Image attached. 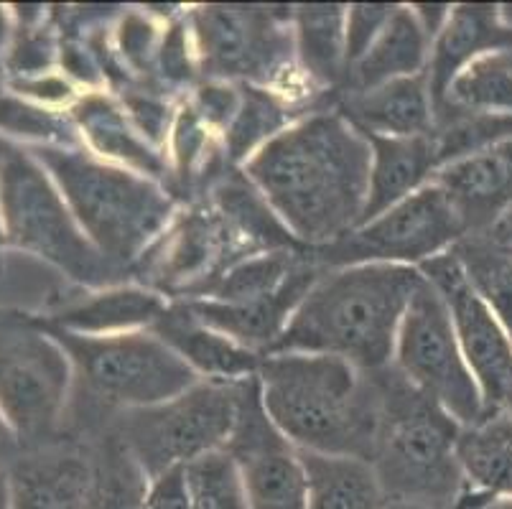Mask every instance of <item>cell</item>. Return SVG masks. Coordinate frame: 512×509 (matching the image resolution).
I'll use <instances>...</instances> for the list:
<instances>
[{
    "instance_id": "obj_20",
    "label": "cell",
    "mask_w": 512,
    "mask_h": 509,
    "mask_svg": "<svg viewBox=\"0 0 512 509\" xmlns=\"http://www.w3.org/2000/svg\"><path fill=\"white\" fill-rule=\"evenodd\" d=\"M495 49H512V31L502 26L497 6H451L449 21L431 46L426 69L434 110L444 102L456 74L477 56Z\"/></svg>"
},
{
    "instance_id": "obj_36",
    "label": "cell",
    "mask_w": 512,
    "mask_h": 509,
    "mask_svg": "<svg viewBox=\"0 0 512 509\" xmlns=\"http://www.w3.org/2000/svg\"><path fill=\"white\" fill-rule=\"evenodd\" d=\"M13 448H16V433L0 418V456H11Z\"/></svg>"
},
{
    "instance_id": "obj_16",
    "label": "cell",
    "mask_w": 512,
    "mask_h": 509,
    "mask_svg": "<svg viewBox=\"0 0 512 509\" xmlns=\"http://www.w3.org/2000/svg\"><path fill=\"white\" fill-rule=\"evenodd\" d=\"M13 509H87L92 487V448L46 443L13 461Z\"/></svg>"
},
{
    "instance_id": "obj_19",
    "label": "cell",
    "mask_w": 512,
    "mask_h": 509,
    "mask_svg": "<svg viewBox=\"0 0 512 509\" xmlns=\"http://www.w3.org/2000/svg\"><path fill=\"white\" fill-rule=\"evenodd\" d=\"M151 331L161 342L169 344L202 380L242 382L258 375L263 364V354L242 347L222 331L194 319L179 301H171L166 314L153 324Z\"/></svg>"
},
{
    "instance_id": "obj_17",
    "label": "cell",
    "mask_w": 512,
    "mask_h": 509,
    "mask_svg": "<svg viewBox=\"0 0 512 509\" xmlns=\"http://www.w3.org/2000/svg\"><path fill=\"white\" fill-rule=\"evenodd\" d=\"M72 123L82 146L87 143V151L95 153L97 158L130 168V171L148 176L169 189V158L138 133L128 112L115 97L105 95V92H90V95L79 97L77 105L72 107Z\"/></svg>"
},
{
    "instance_id": "obj_1",
    "label": "cell",
    "mask_w": 512,
    "mask_h": 509,
    "mask_svg": "<svg viewBox=\"0 0 512 509\" xmlns=\"http://www.w3.org/2000/svg\"><path fill=\"white\" fill-rule=\"evenodd\" d=\"M370 163L367 135L327 105L288 125L240 168L296 242L316 250L362 222Z\"/></svg>"
},
{
    "instance_id": "obj_9",
    "label": "cell",
    "mask_w": 512,
    "mask_h": 509,
    "mask_svg": "<svg viewBox=\"0 0 512 509\" xmlns=\"http://www.w3.org/2000/svg\"><path fill=\"white\" fill-rule=\"evenodd\" d=\"M240 382L199 380L166 403L125 410L107 431L115 433L148 479L225 451L237 418Z\"/></svg>"
},
{
    "instance_id": "obj_3",
    "label": "cell",
    "mask_w": 512,
    "mask_h": 509,
    "mask_svg": "<svg viewBox=\"0 0 512 509\" xmlns=\"http://www.w3.org/2000/svg\"><path fill=\"white\" fill-rule=\"evenodd\" d=\"M421 283V270L411 265L321 270L271 354H332L365 372L385 370L393 364L400 321Z\"/></svg>"
},
{
    "instance_id": "obj_8",
    "label": "cell",
    "mask_w": 512,
    "mask_h": 509,
    "mask_svg": "<svg viewBox=\"0 0 512 509\" xmlns=\"http://www.w3.org/2000/svg\"><path fill=\"white\" fill-rule=\"evenodd\" d=\"M0 217L21 250L54 265L85 291L133 283L87 240L62 191L34 153L0 138Z\"/></svg>"
},
{
    "instance_id": "obj_6",
    "label": "cell",
    "mask_w": 512,
    "mask_h": 509,
    "mask_svg": "<svg viewBox=\"0 0 512 509\" xmlns=\"http://www.w3.org/2000/svg\"><path fill=\"white\" fill-rule=\"evenodd\" d=\"M380 426L370 464L388 502L459 509L467 482L456 456L462 426L393 364L375 370Z\"/></svg>"
},
{
    "instance_id": "obj_22",
    "label": "cell",
    "mask_w": 512,
    "mask_h": 509,
    "mask_svg": "<svg viewBox=\"0 0 512 509\" xmlns=\"http://www.w3.org/2000/svg\"><path fill=\"white\" fill-rule=\"evenodd\" d=\"M372 163H370V194L362 222H370L393 204L403 202L413 191L431 184L439 171L436 148L431 133L416 138H377L370 135ZM357 224V227H360Z\"/></svg>"
},
{
    "instance_id": "obj_40",
    "label": "cell",
    "mask_w": 512,
    "mask_h": 509,
    "mask_svg": "<svg viewBox=\"0 0 512 509\" xmlns=\"http://www.w3.org/2000/svg\"><path fill=\"white\" fill-rule=\"evenodd\" d=\"M0 31H3V18H0Z\"/></svg>"
},
{
    "instance_id": "obj_5",
    "label": "cell",
    "mask_w": 512,
    "mask_h": 509,
    "mask_svg": "<svg viewBox=\"0 0 512 509\" xmlns=\"http://www.w3.org/2000/svg\"><path fill=\"white\" fill-rule=\"evenodd\" d=\"M46 331L72 359L74 392L67 418L82 426L90 443L105 436L118 413L166 403L202 380L151 329L107 336L72 334L57 326Z\"/></svg>"
},
{
    "instance_id": "obj_21",
    "label": "cell",
    "mask_w": 512,
    "mask_h": 509,
    "mask_svg": "<svg viewBox=\"0 0 512 509\" xmlns=\"http://www.w3.org/2000/svg\"><path fill=\"white\" fill-rule=\"evenodd\" d=\"M171 306L164 293L141 283H123V286L87 291L72 306L57 311L46 326L72 331L85 336L128 334V331L153 329L166 308Z\"/></svg>"
},
{
    "instance_id": "obj_12",
    "label": "cell",
    "mask_w": 512,
    "mask_h": 509,
    "mask_svg": "<svg viewBox=\"0 0 512 509\" xmlns=\"http://www.w3.org/2000/svg\"><path fill=\"white\" fill-rule=\"evenodd\" d=\"M74 367L49 331L0 334V415L29 448L54 443L72 405Z\"/></svg>"
},
{
    "instance_id": "obj_33",
    "label": "cell",
    "mask_w": 512,
    "mask_h": 509,
    "mask_svg": "<svg viewBox=\"0 0 512 509\" xmlns=\"http://www.w3.org/2000/svg\"><path fill=\"white\" fill-rule=\"evenodd\" d=\"M143 509H192V492L186 482V466L156 476L148 484Z\"/></svg>"
},
{
    "instance_id": "obj_30",
    "label": "cell",
    "mask_w": 512,
    "mask_h": 509,
    "mask_svg": "<svg viewBox=\"0 0 512 509\" xmlns=\"http://www.w3.org/2000/svg\"><path fill=\"white\" fill-rule=\"evenodd\" d=\"M446 107L512 118V49L487 51L456 74L434 115Z\"/></svg>"
},
{
    "instance_id": "obj_18",
    "label": "cell",
    "mask_w": 512,
    "mask_h": 509,
    "mask_svg": "<svg viewBox=\"0 0 512 509\" xmlns=\"http://www.w3.org/2000/svg\"><path fill=\"white\" fill-rule=\"evenodd\" d=\"M334 107L367 138H416L434 130V97L426 72L365 92H339Z\"/></svg>"
},
{
    "instance_id": "obj_15",
    "label": "cell",
    "mask_w": 512,
    "mask_h": 509,
    "mask_svg": "<svg viewBox=\"0 0 512 509\" xmlns=\"http://www.w3.org/2000/svg\"><path fill=\"white\" fill-rule=\"evenodd\" d=\"M431 184L439 186L464 232H487L512 209V138L441 166Z\"/></svg>"
},
{
    "instance_id": "obj_34",
    "label": "cell",
    "mask_w": 512,
    "mask_h": 509,
    "mask_svg": "<svg viewBox=\"0 0 512 509\" xmlns=\"http://www.w3.org/2000/svg\"><path fill=\"white\" fill-rule=\"evenodd\" d=\"M487 235L512 255V209L505 214V217H500L495 224H492L490 230H487Z\"/></svg>"
},
{
    "instance_id": "obj_35",
    "label": "cell",
    "mask_w": 512,
    "mask_h": 509,
    "mask_svg": "<svg viewBox=\"0 0 512 509\" xmlns=\"http://www.w3.org/2000/svg\"><path fill=\"white\" fill-rule=\"evenodd\" d=\"M459 509H512V497H479L467 499Z\"/></svg>"
},
{
    "instance_id": "obj_13",
    "label": "cell",
    "mask_w": 512,
    "mask_h": 509,
    "mask_svg": "<svg viewBox=\"0 0 512 509\" xmlns=\"http://www.w3.org/2000/svg\"><path fill=\"white\" fill-rule=\"evenodd\" d=\"M225 454L235 464L250 509H306L309 482L301 451L265 413L258 375L240 382L235 428Z\"/></svg>"
},
{
    "instance_id": "obj_38",
    "label": "cell",
    "mask_w": 512,
    "mask_h": 509,
    "mask_svg": "<svg viewBox=\"0 0 512 509\" xmlns=\"http://www.w3.org/2000/svg\"><path fill=\"white\" fill-rule=\"evenodd\" d=\"M385 509H444V507H431V504H418V502H388Z\"/></svg>"
},
{
    "instance_id": "obj_29",
    "label": "cell",
    "mask_w": 512,
    "mask_h": 509,
    "mask_svg": "<svg viewBox=\"0 0 512 509\" xmlns=\"http://www.w3.org/2000/svg\"><path fill=\"white\" fill-rule=\"evenodd\" d=\"M451 255L459 260L469 286L490 306L512 339V255L497 245L487 232L464 235L451 247Z\"/></svg>"
},
{
    "instance_id": "obj_11",
    "label": "cell",
    "mask_w": 512,
    "mask_h": 509,
    "mask_svg": "<svg viewBox=\"0 0 512 509\" xmlns=\"http://www.w3.org/2000/svg\"><path fill=\"white\" fill-rule=\"evenodd\" d=\"M464 235L444 191L426 184L370 222L309 252L324 270L367 263L421 268L426 260L449 252Z\"/></svg>"
},
{
    "instance_id": "obj_24",
    "label": "cell",
    "mask_w": 512,
    "mask_h": 509,
    "mask_svg": "<svg viewBox=\"0 0 512 509\" xmlns=\"http://www.w3.org/2000/svg\"><path fill=\"white\" fill-rule=\"evenodd\" d=\"M347 6L311 3L293 8L296 62L316 90L337 97L347 77Z\"/></svg>"
},
{
    "instance_id": "obj_26",
    "label": "cell",
    "mask_w": 512,
    "mask_h": 509,
    "mask_svg": "<svg viewBox=\"0 0 512 509\" xmlns=\"http://www.w3.org/2000/svg\"><path fill=\"white\" fill-rule=\"evenodd\" d=\"M309 482L306 509H385L380 479L370 461L301 451Z\"/></svg>"
},
{
    "instance_id": "obj_23",
    "label": "cell",
    "mask_w": 512,
    "mask_h": 509,
    "mask_svg": "<svg viewBox=\"0 0 512 509\" xmlns=\"http://www.w3.org/2000/svg\"><path fill=\"white\" fill-rule=\"evenodd\" d=\"M431 46L411 6H398L385 28L362 54L360 62L347 72L342 92H365L393 79L416 77L428 69Z\"/></svg>"
},
{
    "instance_id": "obj_4",
    "label": "cell",
    "mask_w": 512,
    "mask_h": 509,
    "mask_svg": "<svg viewBox=\"0 0 512 509\" xmlns=\"http://www.w3.org/2000/svg\"><path fill=\"white\" fill-rule=\"evenodd\" d=\"M31 153L59 186L87 240L133 280L136 265L184 204L164 184L102 161L85 146H36Z\"/></svg>"
},
{
    "instance_id": "obj_37",
    "label": "cell",
    "mask_w": 512,
    "mask_h": 509,
    "mask_svg": "<svg viewBox=\"0 0 512 509\" xmlns=\"http://www.w3.org/2000/svg\"><path fill=\"white\" fill-rule=\"evenodd\" d=\"M0 509H13L11 479H8V471H0Z\"/></svg>"
},
{
    "instance_id": "obj_39",
    "label": "cell",
    "mask_w": 512,
    "mask_h": 509,
    "mask_svg": "<svg viewBox=\"0 0 512 509\" xmlns=\"http://www.w3.org/2000/svg\"><path fill=\"white\" fill-rule=\"evenodd\" d=\"M497 11H500L502 26H505L507 31H512V6H497Z\"/></svg>"
},
{
    "instance_id": "obj_31",
    "label": "cell",
    "mask_w": 512,
    "mask_h": 509,
    "mask_svg": "<svg viewBox=\"0 0 512 509\" xmlns=\"http://www.w3.org/2000/svg\"><path fill=\"white\" fill-rule=\"evenodd\" d=\"M186 482L192 509H250L235 464L225 451H214L186 466Z\"/></svg>"
},
{
    "instance_id": "obj_25",
    "label": "cell",
    "mask_w": 512,
    "mask_h": 509,
    "mask_svg": "<svg viewBox=\"0 0 512 509\" xmlns=\"http://www.w3.org/2000/svg\"><path fill=\"white\" fill-rule=\"evenodd\" d=\"M456 456L467 482L462 502L512 497V413L487 415L477 426L462 428Z\"/></svg>"
},
{
    "instance_id": "obj_32",
    "label": "cell",
    "mask_w": 512,
    "mask_h": 509,
    "mask_svg": "<svg viewBox=\"0 0 512 509\" xmlns=\"http://www.w3.org/2000/svg\"><path fill=\"white\" fill-rule=\"evenodd\" d=\"M395 8L398 6H377V3H372V6H367V3L347 6V23H344V36H347V72L370 49L372 41L377 39V34L383 31L385 23L395 13Z\"/></svg>"
},
{
    "instance_id": "obj_2",
    "label": "cell",
    "mask_w": 512,
    "mask_h": 509,
    "mask_svg": "<svg viewBox=\"0 0 512 509\" xmlns=\"http://www.w3.org/2000/svg\"><path fill=\"white\" fill-rule=\"evenodd\" d=\"M260 400L278 431L314 454L370 461L380 426L375 372L332 354H265L258 370Z\"/></svg>"
},
{
    "instance_id": "obj_28",
    "label": "cell",
    "mask_w": 512,
    "mask_h": 509,
    "mask_svg": "<svg viewBox=\"0 0 512 509\" xmlns=\"http://www.w3.org/2000/svg\"><path fill=\"white\" fill-rule=\"evenodd\" d=\"M87 446L92 448V487L87 509H143L151 479L120 438L105 431V436Z\"/></svg>"
},
{
    "instance_id": "obj_10",
    "label": "cell",
    "mask_w": 512,
    "mask_h": 509,
    "mask_svg": "<svg viewBox=\"0 0 512 509\" xmlns=\"http://www.w3.org/2000/svg\"><path fill=\"white\" fill-rule=\"evenodd\" d=\"M393 367L462 428L487 418L482 392L456 339L449 306L426 278L400 321Z\"/></svg>"
},
{
    "instance_id": "obj_7",
    "label": "cell",
    "mask_w": 512,
    "mask_h": 509,
    "mask_svg": "<svg viewBox=\"0 0 512 509\" xmlns=\"http://www.w3.org/2000/svg\"><path fill=\"white\" fill-rule=\"evenodd\" d=\"M186 23L199 72L212 82L265 87L291 107L324 95L296 62L293 8L197 6Z\"/></svg>"
},
{
    "instance_id": "obj_14",
    "label": "cell",
    "mask_w": 512,
    "mask_h": 509,
    "mask_svg": "<svg viewBox=\"0 0 512 509\" xmlns=\"http://www.w3.org/2000/svg\"><path fill=\"white\" fill-rule=\"evenodd\" d=\"M418 270L449 306L456 339L482 392L487 415L512 413V339L505 326L474 293L451 252L426 260Z\"/></svg>"
},
{
    "instance_id": "obj_27",
    "label": "cell",
    "mask_w": 512,
    "mask_h": 509,
    "mask_svg": "<svg viewBox=\"0 0 512 509\" xmlns=\"http://www.w3.org/2000/svg\"><path fill=\"white\" fill-rule=\"evenodd\" d=\"M240 87V107H237L232 123L222 133L227 158L237 168L248 158H253L268 140L283 133L288 125L304 118V115L291 112L293 107L286 100H281L276 92L265 90V87H255V84H240Z\"/></svg>"
}]
</instances>
